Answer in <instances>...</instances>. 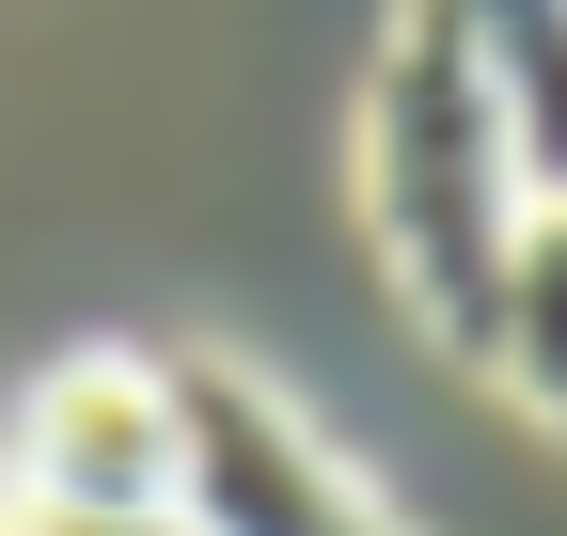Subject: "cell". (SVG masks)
<instances>
[{"label": "cell", "instance_id": "obj_1", "mask_svg": "<svg viewBox=\"0 0 567 536\" xmlns=\"http://www.w3.org/2000/svg\"><path fill=\"white\" fill-rule=\"evenodd\" d=\"M363 221L394 252L410 316L457 363H488V300H505V252L536 221V189H520V143H505V111H488L442 0H394V48L363 80Z\"/></svg>", "mask_w": 567, "mask_h": 536}, {"label": "cell", "instance_id": "obj_2", "mask_svg": "<svg viewBox=\"0 0 567 536\" xmlns=\"http://www.w3.org/2000/svg\"><path fill=\"white\" fill-rule=\"evenodd\" d=\"M174 520L189 536H410L347 457L221 348H174Z\"/></svg>", "mask_w": 567, "mask_h": 536}, {"label": "cell", "instance_id": "obj_3", "mask_svg": "<svg viewBox=\"0 0 567 536\" xmlns=\"http://www.w3.org/2000/svg\"><path fill=\"white\" fill-rule=\"evenodd\" d=\"M0 489L32 520H158L174 505V348H63L17 394Z\"/></svg>", "mask_w": 567, "mask_h": 536}, {"label": "cell", "instance_id": "obj_4", "mask_svg": "<svg viewBox=\"0 0 567 536\" xmlns=\"http://www.w3.org/2000/svg\"><path fill=\"white\" fill-rule=\"evenodd\" d=\"M442 17H457L473 80H488V111L520 143V189L567 206V0H442Z\"/></svg>", "mask_w": 567, "mask_h": 536}, {"label": "cell", "instance_id": "obj_5", "mask_svg": "<svg viewBox=\"0 0 567 536\" xmlns=\"http://www.w3.org/2000/svg\"><path fill=\"white\" fill-rule=\"evenodd\" d=\"M488 379L536 394V411L567 426V206H536L520 252H505V300H488Z\"/></svg>", "mask_w": 567, "mask_h": 536}, {"label": "cell", "instance_id": "obj_6", "mask_svg": "<svg viewBox=\"0 0 567 536\" xmlns=\"http://www.w3.org/2000/svg\"><path fill=\"white\" fill-rule=\"evenodd\" d=\"M48 536H189V520L158 505V520H48Z\"/></svg>", "mask_w": 567, "mask_h": 536}, {"label": "cell", "instance_id": "obj_7", "mask_svg": "<svg viewBox=\"0 0 567 536\" xmlns=\"http://www.w3.org/2000/svg\"><path fill=\"white\" fill-rule=\"evenodd\" d=\"M0 536H48V520H32V505H17V489H0Z\"/></svg>", "mask_w": 567, "mask_h": 536}]
</instances>
